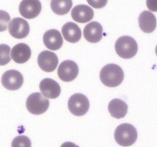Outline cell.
Segmentation results:
<instances>
[{"label":"cell","mask_w":157,"mask_h":147,"mask_svg":"<svg viewBox=\"0 0 157 147\" xmlns=\"http://www.w3.org/2000/svg\"><path fill=\"white\" fill-rule=\"evenodd\" d=\"M124 74L123 69L115 64L104 66L100 73V78L103 84L109 87L119 86L124 81Z\"/></svg>","instance_id":"cell-1"},{"label":"cell","mask_w":157,"mask_h":147,"mask_svg":"<svg viewBox=\"0 0 157 147\" xmlns=\"http://www.w3.org/2000/svg\"><path fill=\"white\" fill-rule=\"evenodd\" d=\"M114 138L116 142L121 146H130L136 141L137 131L131 124H121L115 130Z\"/></svg>","instance_id":"cell-2"},{"label":"cell","mask_w":157,"mask_h":147,"mask_svg":"<svg viewBox=\"0 0 157 147\" xmlns=\"http://www.w3.org/2000/svg\"><path fill=\"white\" fill-rule=\"evenodd\" d=\"M115 51L121 58L130 59L136 55L138 44L136 40L130 36H122L115 43Z\"/></svg>","instance_id":"cell-3"},{"label":"cell","mask_w":157,"mask_h":147,"mask_svg":"<svg viewBox=\"0 0 157 147\" xmlns=\"http://www.w3.org/2000/svg\"><path fill=\"white\" fill-rule=\"evenodd\" d=\"M49 100L41 93H32L26 100V107L29 113L35 115H40L45 113L49 107Z\"/></svg>","instance_id":"cell-4"},{"label":"cell","mask_w":157,"mask_h":147,"mask_svg":"<svg viewBox=\"0 0 157 147\" xmlns=\"http://www.w3.org/2000/svg\"><path fill=\"white\" fill-rule=\"evenodd\" d=\"M67 106L72 114L77 116H81L88 111L90 103L85 95L82 93H75L69 98Z\"/></svg>","instance_id":"cell-5"},{"label":"cell","mask_w":157,"mask_h":147,"mask_svg":"<svg viewBox=\"0 0 157 147\" xmlns=\"http://www.w3.org/2000/svg\"><path fill=\"white\" fill-rule=\"evenodd\" d=\"M23 76L16 70H9L5 72L2 76V84L3 87L9 90H18L23 84Z\"/></svg>","instance_id":"cell-6"},{"label":"cell","mask_w":157,"mask_h":147,"mask_svg":"<svg viewBox=\"0 0 157 147\" xmlns=\"http://www.w3.org/2000/svg\"><path fill=\"white\" fill-rule=\"evenodd\" d=\"M78 66L75 61L67 60L61 63L58 69V74L60 79L64 82L74 81L78 75Z\"/></svg>","instance_id":"cell-7"},{"label":"cell","mask_w":157,"mask_h":147,"mask_svg":"<svg viewBox=\"0 0 157 147\" xmlns=\"http://www.w3.org/2000/svg\"><path fill=\"white\" fill-rule=\"evenodd\" d=\"M9 34L13 38L21 39L28 36L30 31V27L26 20L21 18H15L9 22Z\"/></svg>","instance_id":"cell-8"},{"label":"cell","mask_w":157,"mask_h":147,"mask_svg":"<svg viewBox=\"0 0 157 147\" xmlns=\"http://www.w3.org/2000/svg\"><path fill=\"white\" fill-rule=\"evenodd\" d=\"M18 9L23 18L32 19L40 14L41 4L39 0H22Z\"/></svg>","instance_id":"cell-9"},{"label":"cell","mask_w":157,"mask_h":147,"mask_svg":"<svg viewBox=\"0 0 157 147\" xmlns=\"http://www.w3.org/2000/svg\"><path fill=\"white\" fill-rule=\"evenodd\" d=\"M38 64L40 68L44 71L52 72L58 67V56L54 52L43 51L38 57Z\"/></svg>","instance_id":"cell-10"},{"label":"cell","mask_w":157,"mask_h":147,"mask_svg":"<svg viewBox=\"0 0 157 147\" xmlns=\"http://www.w3.org/2000/svg\"><path fill=\"white\" fill-rule=\"evenodd\" d=\"M41 94L46 98L55 99L61 93V87L57 81L51 78H44L41 81L39 85Z\"/></svg>","instance_id":"cell-11"},{"label":"cell","mask_w":157,"mask_h":147,"mask_svg":"<svg viewBox=\"0 0 157 147\" xmlns=\"http://www.w3.org/2000/svg\"><path fill=\"white\" fill-rule=\"evenodd\" d=\"M84 37L90 43L99 42L103 37L102 25L97 21L88 23L84 27Z\"/></svg>","instance_id":"cell-12"},{"label":"cell","mask_w":157,"mask_h":147,"mask_svg":"<svg viewBox=\"0 0 157 147\" xmlns=\"http://www.w3.org/2000/svg\"><path fill=\"white\" fill-rule=\"evenodd\" d=\"M43 42L48 49L57 51L62 46L63 38L59 31L51 29L47 31L43 35Z\"/></svg>","instance_id":"cell-13"},{"label":"cell","mask_w":157,"mask_h":147,"mask_svg":"<svg viewBox=\"0 0 157 147\" xmlns=\"http://www.w3.org/2000/svg\"><path fill=\"white\" fill-rule=\"evenodd\" d=\"M11 58L17 64H23L28 61L32 55V51L29 46L25 43H19L12 47Z\"/></svg>","instance_id":"cell-14"},{"label":"cell","mask_w":157,"mask_h":147,"mask_svg":"<svg viewBox=\"0 0 157 147\" xmlns=\"http://www.w3.org/2000/svg\"><path fill=\"white\" fill-rule=\"evenodd\" d=\"M94 11L90 6L86 5H78L72 9L71 17L75 21L79 23H86L94 18Z\"/></svg>","instance_id":"cell-15"},{"label":"cell","mask_w":157,"mask_h":147,"mask_svg":"<svg viewBox=\"0 0 157 147\" xmlns=\"http://www.w3.org/2000/svg\"><path fill=\"white\" fill-rule=\"evenodd\" d=\"M138 21L140 28L145 33H152L156 29V18L151 12L144 11L140 15Z\"/></svg>","instance_id":"cell-16"},{"label":"cell","mask_w":157,"mask_h":147,"mask_svg":"<svg viewBox=\"0 0 157 147\" xmlns=\"http://www.w3.org/2000/svg\"><path fill=\"white\" fill-rule=\"evenodd\" d=\"M63 37L70 43H76L81 39V31L78 24L73 22H67L61 28Z\"/></svg>","instance_id":"cell-17"},{"label":"cell","mask_w":157,"mask_h":147,"mask_svg":"<svg viewBox=\"0 0 157 147\" xmlns=\"http://www.w3.org/2000/svg\"><path fill=\"white\" fill-rule=\"evenodd\" d=\"M128 107L124 100L120 99H113L109 103L108 111L111 116L116 119H121L127 113Z\"/></svg>","instance_id":"cell-18"},{"label":"cell","mask_w":157,"mask_h":147,"mask_svg":"<svg viewBox=\"0 0 157 147\" xmlns=\"http://www.w3.org/2000/svg\"><path fill=\"white\" fill-rule=\"evenodd\" d=\"M72 0H52L51 8L55 14L64 15L69 12L72 7Z\"/></svg>","instance_id":"cell-19"},{"label":"cell","mask_w":157,"mask_h":147,"mask_svg":"<svg viewBox=\"0 0 157 147\" xmlns=\"http://www.w3.org/2000/svg\"><path fill=\"white\" fill-rule=\"evenodd\" d=\"M11 49L7 44H0V66L6 65L11 61Z\"/></svg>","instance_id":"cell-20"},{"label":"cell","mask_w":157,"mask_h":147,"mask_svg":"<svg viewBox=\"0 0 157 147\" xmlns=\"http://www.w3.org/2000/svg\"><path fill=\"white\" fill-rule=\"evenodd\" d=\"M12 147H32V142L28 136L20 135L12 140Z\"/></svg>","instance_id":"cell-21"},{"label":"cell","mask_w":157,"mask_h":147,"mask_svg":"<svg viewBox=\"0 0 157 147\" xmlns=\"http://www.w3.org/2000/svg\"><path fill=\"white\" fill-rule=\"evenodd\" d=\"M10 22V15L6 11L0 10V32H5Z\"/></svg>","instance_id":"cell-22"},{"label":"cell","mask_w":157,"mask_h":147,"mask_svg":"<svg viewBox=\"0 0 157 147\" xmlns=\"http://www.w3.org/2000/svg\"><path fill=\"white\" fill-rule=\"evenodd\" d=\"M88 4L95 9H101L107 5V0H87Z\"/></svg>","instance_id":"cell-23"},{"label":"cell","mask_w":157,"mask_h":147,"mask_svg":"<svg viewBox=\"0 0 157 147\" xmlns=\"http://www.w3.org/2000/svg\"><path fill=\"white\" fill-rule=\"evenodd\" d=\"M147 6L152 12H157V0H147Z\"/></svg>","instance_id":"cell-24"},{"label":"cell","mask_w":157,"mask_h":147,"mask_svg":"<svg viewBox=\"0 0 157 147\" xmlns=\"http://www.w3.org/2000/svg\"><path fill=\"white\" fill-rule=\"evenodd\" d=\"M61 147H78V146L76 145V144L74 143V142H64V143L61 145Z\"/></svg>","instance_id":"cell-25"},{"label":"cell","mask_w":157,"mask_h":147,"mask_svg":"<svg viewBox=\"0 0 157 147\" xmlns=\"http://www.w3.org/2000/svg\"><path fill=\"white\" fill-rule=\"evenodd\" d=\"M156 55H157V45H156Z\"/></svg>","instance_id":"cell-26"}]
</instances>
